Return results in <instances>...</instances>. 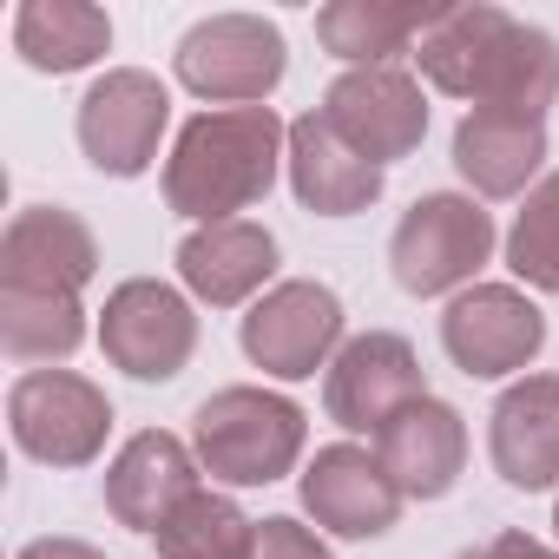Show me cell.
<instances>
[{
	"instance_id": "cell-1",
	"label": "cell",
	"mask_w": 559,
	"mask_h": 559,
	"mask_svg": "<svg viewBox=\"0 0 559 559\" xmlns=\"http://www.w3.org/2000/svg\"><path fill=\"white\" fill-rule=\"evenodd\" d=\"M415 60H421L435 93L467 99V106L546 119V106L559 99V40L546 27L513 21L507 8H487V0L448 8L421 34Z\"/></svg>"
},
{
	"instance_id": "cell-2",
	"label": "cell",
	"mask_w": 559,
	"mask_h": 559,
	"mask_svg": "<svg viewBox=\"0 0 559 559\" xmlns=\"http://www.w3.org/2000/svg\"><path fill=\"white\" fill-rule=\"evenodd\" d=\"M290 126L270 106H211L185 119L165 158V204L191 224H224L270 198L276 158H290Z\"/></svg>"
},
{
	"instance_id": "cell-3",
	"label": "cell",
	"mask_w": 559,
	"mask_h": 559,
	"mask_svg": "<svg viewBox=\"0 0 559 559\" xmlns=\"http://www.w3.org/2000/svg\"><path fill=\"white\" fill-rule=\"evenodd\" d=\"M304 441H310V415L290 395H270V389H250V382H230V389L204 395L198 415H191L198 467L211 480H230V487L284 480L304 461Z\"/></svg>"
},
{
	"instance_id": "cell-4",
	"label": "cell",
	"mask_w": 559,
	"mask_h": 559,
	"mask_svg": "<svg viewBox=\"0 0 559 559\" xmlns=\"http://www.w3.org/2000/svg\"><path fill=\"white\" fill-rule=\"evenodd\" d=\"M487 257H493V211H480L461 191L415 198L389 237V270L408 297H448L474 284Z\"/></svg>"
},
{
	"instance_id": "cell-5",
	"label": "cell",
	"mask_w": 559,
	"mask_h": 559,
	"mask_svg": "<svg viewBox=\"0 0 559 559\" xmlns=\"http://www.w3.org/2000/svg\"><path fill=\"white\" fill-rule=\"evenodd\" d=\"M171 67H178V86L211 106H263L284 86L290 47H284V27L263 14H211L185 27Z\"/></svg>"
},
{
	"instance_id": "cell-6",
	"label": "cell",
	"mask_w": 559,
	"mask_h": 559,
	"mask_svg": "<svg viewBox=\"0 0 559 559\" xmlns=\"http://www.w3.org/2000/svg\"><path fill=\"white\" fill-rule=\"evenodd\" d=\"M8 428L14 448L40 467H93L112 435V402L73 369H27L8 389Z\"/></svg>"
},
{
	"instance_id": "cell-7",
	"label": "cell",
	"mask_w": 559,
	"mask_h": 559,
	"mask_svg": "<svg viewBox=\"0 0 559 559\" xmlns=\"http://www.w3.org/2000/svg\"><path fill=\"white\" fill-rule=\"evenodd\" d=\"M336 349H343V297L317 276H290V284L263 290L243 317V356L276 382H304L330 369Z\"/></svg>"
},
{
	"instance_id": "cell-8",
	"label": "cell",
	"mask_w": 559,
	"mask_h": 559,
	"mask_svg": "<svg viewBox=\"0 0 559 559\" xmlns=\"http://www.w3.org/2000/svg\"><path fill=\"white\" fill-rule=\"evenodd\" d=\"M99 349L132 382H171L198 356V317L158 276H126L99 310Z\"/></svg>"
},
{
	"instance_id": "cell-9",
	"label": "cell",
	"mask_w": 559,
	"mask_h": 559,
	"mask_svg": "<svg viewBox=\"0 0 559 559\" xmlns=\"http://www.w3.org/2000/svg\"><path fill=\"white\" fill-rule=\"evenodd\" d=\"M80 152L106 178H139L158 158V139L171 126V93L145 67H112L106 80L86 86L80 99Z\"/></svg>"
},
{
	"instance_id": "cell-10",
	"label": "cell",
	"mask_w": 559,
	"mask_h": 559,
	"mask_svg": "<svg viewBox=\"0 0 559 559\" xmlns=\"http://www.w3.org/2000/svg\"><path fill=\"white\" fill-rule=\"evenodd\" d=\"M428 395V376H421V356L408 349V336L395 330H369V336H349L330 362V382H323V408L330 421H343L349 435H382L402 408H415Z\"/></svg>"
},
{
	"instance_id": "cell-11",
	"label": "cell",
	"mask_w": 559,
	"mask_h": 559,
	"mask_svg": "<svg viewBox=\"0 0 559 559\" xmlns=\"http://www.w3.org/2000/svg\"><path fill=\"white\" fill-rule=\"evenodd\" d=\"M441 349L461 376L493 382V376L526 369L546 349V317L513 284H474L441 310Z\"/></svg>"
},
{
	"instance_id": "cell-12",
	"label": "cell",
	"mask_w": 559,
	"mask_h": 559,
	"mask_svg": "<svg viewBox=\"0 0 559 559\" xmlns=\"http://www.w3.org/2000/svg\"><path fill=\"white\" fill-rule=\"evenodd\" d=\"M323 119L369 158V165H395L428 139V99L421 80L402 67H349L330 93H323Z\"/></svg>"
},
{
	"instance_id": "cell-13",
	"label": "cell",
	"mask_w": 559,
	"mask_h": 559,
	"mask_svg": "<svg viewBox=\"0 0 559 559\" xmlns=\"http://www.w3.org/2000/svg\"><path fill=\"white\" fill-rule=\"evenodd\" d=\"M99 276V237L67 204H27L0 237V284L8 290H53L80 297Z\"/></svg>"
},
{
	"instance_id": "cell-14",
	"label": "cell",
	"mask_w": 559,
	"mask_h": 559,
	"mask_svg": "<svg viewBox=\"0 0 559 559\" xmlns=\"http://www.w3.org/2000/svg\"><path fill=\"white\" fill-rule=\"evenodd\" d=\"M402 487L389 480L382 454L356 448V441H330L317 448V461L304 467V507L317 526H330L336 539H382L402 520Z\"/></svg>"
},
{
	"instance_id": "cell-15",
	"label": "cell",
	"mask_w": 559,
	"mask_h": 559,
	"mask_svg": "<svg viewBox=\"0 0 559 559\" xmlns=\"http://www.w3.org/2000/svg\"><path fill=\"white\" fill-rule=\"evenodd\" d=\"M198 454L165 435V428H145L119 448V461L106 467V513L132 533H158L191 493H198Z\"/></svg>"
},
{
	"instance_id": "cell-16",
	"label": "cell",
	"mask_w": 559,
	"mask_h": 559,
	"mask_svg": "<svg viewBox=\"0 0 559 559\" xmlns=\"http://www.w3.org/2000/svg\"><path fill=\"white\" fill-rule=\"evenodd\" d=\"M487 454H493V474L520 493L559 487V376H526L493 402Z\"/></svg>"
},
{
	"instance_id": "cell-17",
	"label": "cell",
	"mask_w": 559,
	"mask_h": 559,
	"mask_svg": "<svg viewBox=\"0 0 559 559\" xmlns=\"http://www.w3.org/2000/svg\"><path fill=\"white\" fill-rule=\"evenodd\" d=\"M382 185H389V171L369 165L323 119V106L290 126V191H297L304 211H317V217H356V211H369L382 198Z\"/></svg>"
},
{
	"instance_id": "cell-18",
	"label": "cell",
	"mask_w": 559,
	"mask_h": 559,
	"mask_svg": "<svg viewBox=\"0 0 559 559\" xmlns=\"http://www.w3.org/2000/svg\"><path fill=\"white\" fill-rule=\"evenodd\" d=\"M178 276L185 290L211 310H237L250 304L270 276H276V237L250 217H224V224H198L178 243Z\"/></svg>"
},
{
	"instance_id": "cell-19",
	"label": "cell",
	"mask_w": 559,
	"mask_h": 559,
	"mask_svg": "<svg viewBox=\"0 0 559 559\" xmlns=\"http://www.w3.org/2000/svg\"><path fill=\"white\" fill-rule=\"evenodd\" d=\"M376 454L408 500H441V493H454V480L467 467V421H461V408L421 395L376 435Z\"/></svg>"
},
{
	"instance_id": "cell-20",
	"label": "cell",
	"mask_w": 559,
	"mask_h": 559,
	"mask_svg": "<svg viewBox=\"0 0 559 559\" xmlns=\"http://www.w3.org/2000/svg\"><path fill=\"white\" fill-rule=\"evenodd\" d=\"M539 165H546V119L474 106L454 126V171L480 198H520L539 178Z\"/></svg>"
},
{
	"instance_id": "cell-21",
	"label": "cell",
	"mask_w": 559,
	"mask_h": 559,
	"mask_svg": "<svg viewBox=\"0 0 559 559\" xmlns=\"http://www.w3.org/2000/svg\"><path fill=\"white\" fill-rule=\"evenodd\" d=\"M448 8H389V0H330L317 14V40L323 53L349 60V67H389L395 53H408V40H421Z\"/></svg>"
},
{
	"instance_id": "cell-22",
	"label": "cell",
	"mask_w": 559,
	"mask_h": 559,
	"mask_svg": "<svg viewBox=\"0 0 559 559\" xmlns=\"http://www.w3.org/2000/svg\"><path fill=\"white\" fill-rule=\"evenodd\" d=\"M112 47V21L86 0H27L14 14V53L34 73H80Z\"/></svg>"
},
{
	"instance_id": "cell-23",
	"label": "cell",
	"mask_w": 559,
	"mask_h": 559,
	"mask_svg": "<svg viewBox=\"0 0 559 559\" xmlns=\"http://www.w3.org/2000/svg\"><path fill=\"white\" fill-rule=\"evenodd\" d=\"M80 343H86L80 297L8 290V284H0V349H8L14 362H67Z\"/></svg>"
},
{
	"instance_id": "cell-24",
	"label": "cell",
	"mask_w": 559,
	"mask_h": 559,
	"mask_svg": "<svg viewBox=\"0 0 559 559\" xmlns=\"http://www.w3.org/2000/svg\"><path fill=\"white\" fill-rule=\"evenodd\" d=\"M158 559H250L257 546V520L230 500V493H211L198 487L158 533Z\"/></svg>"
},
{
	"instance_id": "cell-25",
	"label": "cell",
	"mask_w": 559,
	"mask_h": 559,
	"mask_svg": "<svg viewBox=\"0 0 559 559\" xmlns=\"http://www.w3.org/2000/svg\"><path fill=\"white\" fill-rule=\"evenodd\" d=\"M507 270L520 284L559 297V171H546L526 191V204H520V217L507 230Z\"/></svg>"
},
{
	"instance_id": "cell-26",
	"label": "cell",
	"mask_w": 559,
	"mask_h": 559,
	"mask_svg": "<svg viewBox=\"0 0 559 559\" xmlns=\"http://www.w3.org/2000/svg\"><path fill=\"white\" fill-rule=\"evenodd\" d=\"M250 559H330V546H323L304 520L270 513V520H257V546H250Z\"/></svg>"
},
{
	"instance_id": "cell-27",
	"label": "cell",
	"mask_w": 559,
	"mask_h": 559,
	"mask_svg": "<svg viewBox=\"0 0 559 559\" xmlns=\"http://www.w3.org/2000/svg\"><path fill=\"white\" fill-rule=\"evenodd\" d=\"M454 559H559V546H546V539H533V533H487V539H474V546H461Z\"/></svg>"
},
{
	"instance_id": "cell-28",
	"label": "cell",
	"mask_w": 559,
	"mask_h": 559,
	"mask_svg": "<svg viewBox=\"0 0 559 559\" xmlns=\"http://www.w3.org/2000/svg\"><path fill=\"white\" fill-rule=\"evenodd\" d=\"M21 559H106L99 546H86V539H34V546H21Z\"/></svg>"
},
{
	"instance_id": "cell-29",
	"label": "cell",
	"mask_w": 559,
	"mask_h": 559,
	"mask_svg": "<svg viewBox=\"0 0 559 559\" xmlns=\"http://www.w3.org/2000/svg\"><path fill=\"white\" fill-rule=\"evenodd\" d=\"M552 526H559V500H552Z\"/></svg>"
}]
</instances>
